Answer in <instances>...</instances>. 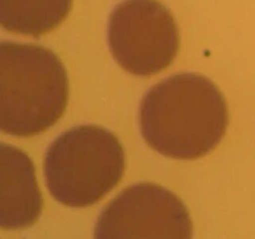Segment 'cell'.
I'll return each mask as SVG.
<instances>
[{"mask_svg": "<svg viewBox=\"0 0 255 239\" xmlns=\"http://www.w3.org/2000/svg\"><path fill=\"white\" fill-rule=\"evenodd\" d=\"M229 126L226 97L212 80L179 74L151 87L139 106L146 143L174 159L193 161L213 151Z\"/></svg>", "mask_w": 255, "mask_h": 239, "instance_id": "obj_1", "label": "cell"}, {"mask_svg": "<svg viewBox=\"0 0 255 239\" xmlns=\"http://www.w3.org/2000/svg\"><path fill=\"white\" fill-rule=\"evenodd\" d=\"M69 102V79L51 50L0 41V131L31 137L54 126Z\"/></svg>", "mask_w": 255, "mask_h": 239, "instance_id": "obj_2", "label": "cell"}, {"mask_svg": "<svg viewBox=\"0 0 255 239\" xmlns=\"http://www.w3.org/2000/svg\"><path fill=\"white\" fill-rule=\"evenodd\" d=\"M126 168L124 147L116 136L95 124H82L60 134L44 161L46 186L64 206L85 208L109 194Z\"/></svg>", "mask_w": 255, "mask_h": 239, "instance_id": "obj_3", "label": "cell"}, {"mask_svg": "<svg viewBox=\"0 0 255 239\" xmlns=\"http://www.w3.org/2000/svg\"><path fill=\"white\" fill-rule=\"evenodd\" d=\"M107 35L117 64L136 76H153L166 70L181 44L173 15L158 0H125L117 5Z\"/></svg>", "mask_w": 255, "mask_h": 239, "instance_id": "obj_4", "label": "cell"}, {"mask_svg": "<svg viewBox=\"0 0 255 239\" xmlns=\"http://www.w3.org/2000/svg\"><path fill=\"white\" fill-rule=\"evenodd\" d=\"M95 239H193V223L173 192L156 183H138L105 207Z\"/></svg>", "mask_w": 255, "mask_h": 239, "instance_id": "obj_5", "label": "cell"}, {"mask_svg": "<svg viewBox=\"0 0 255 239\" xmlns=\"http://www.w3.org/2000/svg\"><path fill=\"white\" fill-rule=\"evenodd\" d=\"M44 207L30 157L17 147L0 143V228L16 231L32 226Z\"/></svg>", "mask_w": 255, "mask_h": 239, "instance_id": "obj_6", "label": "cell"}, {"mask_svg": "<svg viewBox=\"0 0 255 239\" xmlns=\"http://www.w3.org/2000/svg\"><path fill=\"white\" fill-rule=\"evenodd\" d=\"M72 0H0V26L39 37L56 30L69 16Z\"/></svg>", "mask_w": 255, "mask_h": 239, "instance_id": "obj_7", "label": "cell"}]
</instances>
